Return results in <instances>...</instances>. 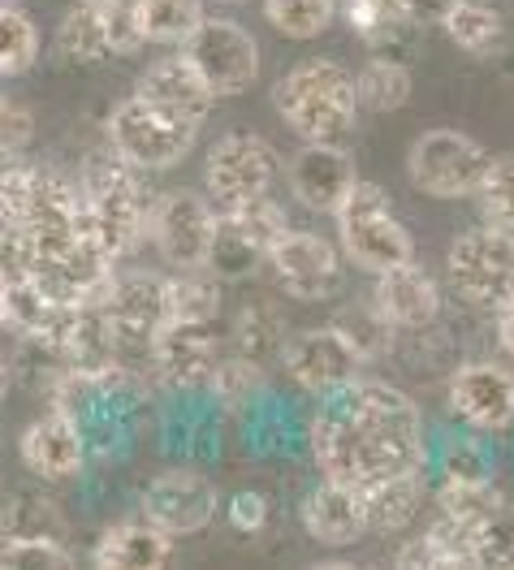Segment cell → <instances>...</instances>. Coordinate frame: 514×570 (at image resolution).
I'll return each instance as SVG.
<instances>
[{"label": "cell", "mask_w": 514, "mask_h": 570, "mask_svg": "<svg viewBox=\"0 0 514 570\" xmlns=\"http://www.w3.org/2000/svg\"><path fill=\"white\" fill-rule=\"evenodd\" d=\"M109 324L121 346V363L130 367V358L144 355L151 363V346L160 337V328L169 324V294H165V277L156 273H130V277H112L109 294L100 298Z\"/></svg>", "instance_id": "30bf717a"}, {"label": "cell", "mask_w": 514, "mask_h": 570, "mask_svg": "<svg viewBox=\"0 0 514 570\" xmlns=\"http://www.w3.org/2000/svg\"><path fill=\"white\" fill-rule=\"evenodd\" d=\"M355 87H359L364 112H398L411 100V70L394 57H372L355 73Z\"/></svg>", "instance_id": "d6a6232c"}, {"label": "cell", "mask_w": 514, "mask_h": 570, "mask_svg": "<svg viewBox=\"0 0 514 570\" xmlns=\"http://www.w3.org/2000/svg\"><path fill=\"white\" fill-rule=\"evenodd\" d=\"M220 510L217 484L199 471H165L147 484L144 493V519L169 535H195L204 532Z\"/></svg>", "instance_id": "d6986e66"}, {"label": "cell", "mask_w": 514, "mask_h": 570, "mask_svg": "<svg viewBox=\"0 0 514 570\" xmlns=\"http://www.w3.org/2000/svg\"><path fill=\"white\" fill-rule=\"evenodd\" d=\"M147 39L139 27V9L135 0H78L57 27V48L66 61L78 66H96L112 57H130L139 52Z\"/></svg>", "instance_id": "ba28073f"}, {"label": "cell", "mask_w": 514, "mask_h": 570, "mask_svg": "<svg viewBox=\"0 0 514 570\" xmlns=\"http://www.w3.org/2000/svg\"><path fill=\"white\" fill-rule=\"evenodd\" d=\"M220 4H243V0H220Z\"/></svg>", "instance_id": "f6af8a7d"}, {"label": "cell", "mask_w": 514, "mask_h": 570, "mask_svg": "<svg viewBox=\"0 0 514 570\" xmlns=\"http://www.w3.org/2000/svg\"><path fill=\"white\" fill-rule=\"evenodd\" d=\"M428 9H445V0H337V18H346V27L367 43H389V39L415 31Z\"/></svg>", "instance_id": "cb8c5ba5"}, {"label": "cell", "mask_w": 514, "mask_h": 570, "mask_svg": "<svg viewBox=\"0 0 514 570\" xmlns=\"http://www.w3.org/2000/svg\"><path fill=\"white\" fill-rule=\"evenodd\" d=\"M144 100L160 108H174V112H182L190 121H204L212 105H217L220 96L208 87V78L195 70V61L186 57V52H174V57H160V61H151L144 73H139V87H135Z\"/></svg>", "instance_id": "7402d4cb"}, {"label": "cell", "mask_w": 514, "mask_h": 570, "mask_svg": "<svg viewBox=\"0 0 514 570\" xmlns=\"http://www.w3.org/2000/svg\"><path fill=\"white\" fill-rule=\"evenodd\" d=\"M449 289L480 312H506L514 303V229L476 225L458 234L445 255Z\"/></svg>", "instance_id": "8992f818"}, {"label": "cell", "mask_w": 514, "mask_h": 570, "mask_svg": "<svg viewBox=\"0 0 514 570\" xmlns=\"http://www.w3.org/2000/svg\"><path fill=\"white\" fill-rule=\"evenodd\" d=\"M441 31L454 39L463 52H472V57H493L502 48V39H506V22L484 0H445Z\"/></svg>", "instance_id": "83f0119b"}, {"label": "cell", "mask_w": 514, "mask_h": 570, "mask_svg": "<svg viewBox=\"0 0 514 570\" xmlns=\"http://www.w3.org/2000/svg\"><path fill=\"white\" fill-rule=\"evenodd\" d=\"M307 445L320 475L355 484L364 493L389 475L419 471L428 459L424 415L415 397L372 376H355L350 385L320 397L307 428Z\"/></svg>", "instance_id": "6da1fadb"}, {"label": "cell", "mask_w": 514, "mask_h": 570, "mask_svg": "<svg viewBox=\"0 0 514 570\" xmlns=\"http://www.w3.org/2000/svg\"><path fill=\"white\" fill-rule=\"evenodd\" d=\"M337 247L346 250V259L355 268H364L372 277L415 259V238L398 220L385 186H376L367 178H359L350 199L337 208Z\"/></svg>", "instance_id": "277c9868"}, {"label": "cell", "mask_w": 514, "mask_h": 570, "mask_svg": "<svg viewBox=\"0 0 514 570\" xmlns=\"http://www.w3.org/2000/svg\"><path fill=\"white\" fill-rule=\"evenodd\" d=\"M220 208H212L195 190L160 195L151 216V243L165 255L169 268H208V255L217 243Z\"/></svg>", "instance_id": "5bb4252c"}, {"label": "cell", "mask_w": 514, "mask_h": 570, "mask_svg": "<svg viewBox=\"0 0 514 570\" xmlns=\"http://www.w3.org/2000/svg\"><path fill=\"white\" fill-rule=\"evenodd\" d=\"M174 540L165 528H156L151 519H130V523H112L91 544V567L100 570H160L174 562Z\"/></svg>", "instance_id": "603a6c76"}, {"label": "cell", "mask_w": 514, "mask_h": 570, "mask_svg": "<svg viewBox=\"0 0 514 570\" xmlns=\"http://www.w3.org/2000/svg\"><path fill=\"white\" fill-rule=\"evenodd\" d=\"M333 324L364 351V358L372 363V358L389 355L394 351V337H398V328L389 324V316L380 312V303L376 298H367V303H350V307H342L337 316H333Z\"/></svg>", "instance_id": "e575fe53"}, {"label": "cell", "mask_w": 514, "mask_h": 570, "mask_svg": "<svg viewBox=\"0 0 514 570\" xmlns=\"http://www.w3.org/2000/svg\"><path fill=\"white\" fill-rule=\"evenodd\" d=\"M286 342H290V333H286V316L273 307V303H243L238 307V316H234V351L247 358H256V363H277V358L286 355Z\"/></svg>", "instance_id": "f1b7e54d"}, {"label": "cell", "mask_w": 514, "mask_h": 570, "mask_svg": "<svg viewBox=\"0 0 514 570\" xmlns=\"http://www.w3.org/2000/svg\"><path fill=\"white\" fill-rule=\"evenodd\" d=\"M445 402L472 432L502 436L514 428V367L493 358H472L449 372Z\"/></svg>", "instance_id": "4fadbf2b"}, {"label": "cell", "mask_w": 514, "mask_h": 570, "mask_svg": "<svg viewBox=\"0 0 514 570\" xmlns=\"http://www.w3.org/2000/svg\"><path fill=\"white\" fill-rule=\"evenodd\" d=\"M199 126L204 121H190V117L174 112V108L151 105L139 91L130 100H121L109 112V121H105L112 147L126 160H135L139 169H147V174L182 165L186 156L195 151V142H199Z\"/></svg>", "instance_id": "5b68a950"}, {"label": "cell", "mask_w": 514, "mask_h": 570, "mask_svg": "<svg viewBox=\"0 0 514 570\" xmlns=\"http://www.w3.org/2000/svg\"><path fill=\"white\" fill-rule=\"evenodd\" d=\"M4 535H57L61 532V510L48 498H31V493H13L4 501Z\"/></svg>", "instance_id": "ab89813d"}, {"label": "cell", "mask_w": 514, "mask_h": 570, "mask_svg": "<svg viewBox=\"0 0 514 570\" xmlns=\"http://www.w3.org/2000/svg\"><path fill=\"white\" fill-rule=\"evenodd\" d=\"M18 459L31 475L48 480V484L78 480L82 466H87V441H82L78 415L70 406H48V415H39V420L22 428Z\"/></svg>", "instance_id": "ac0fdd59"}, {"label": "cell", "mask_w": 514, "mask_h": 570, "mask_svg": "<svg viewBox=\"0 0 514 570\" xmlns=\"http://www.w3.org/2000/svg\"><path fill=\"white\" fill-rule=\"evenodd\" d=\"M303 532L312 535L325 549H350L372 532V510H367V493L342 480H320L307 498H303Z\"/></svg>", "instance_id": "ffe728a7"}, {"label": "cell", "mask_w": 514, "mask_h": 570, "mask_svg": "<svg viewBox=\"0 0 514 570\" xmlns=\"http://www.w3.org/2000/svg\"><path fill=\"white\" fill-rule=\"evenodd\" d=\"M144 174L135 160H126L117 147H96L82 160V238L100 250L105 259H126L130 250L151 234L156 204L151 190L144 186Z\"/></svg>", "instance_id": "7a4b0ae2"}, {"label": "cell", "mask_w": 514, "mask_h": 570, "mask_svg": "<svg viewBox=\"0 0 514 570\" xmlns=\"http://www.w3.org/2000/svg\"><path fill=\"white\" fill-rule=\"evenodd\" d=\"M139 9V27H144L147 43H165V48H182L186 39L195 36L208 13H204V0H135Z\"/></svg>", "instance_id": "4dcf8cb0"}, {"label": "cell", "mask_w": 514, "mask_h": 570, "mask_svg": "<svg viewBox=\"0 0 514 570\" xmlns=\"http://www.w3.org/2000/svg\"><path fill=\"white\" fill-rule=\"evenodd\" d=\"M286 186L307 213L337 216V208L359 186V169L346 142H303L286 165Z\"/></svg>", "instance_id": "2e32d148"}, {"label": "cell", "mask_w": 514, "mask_h": 570, "mask_svg": "<svg viewBox=\"0 0 514 570\" xmlns=\"http://www.w3.org/2000/svg\"><path fill=\"white\" fill-rule=\"evenodd\" d=\"M165 294H169V321L217 324L225 294L212 268H174V277H165Z\"/></svg>", "instance_id": "f546056e"}, {"label": "cell", "mask_w": 514, "mask_h": 570, "mask_svg": "<svg viewBox=\"0 0 514 570\" xmlns=\"http://www.w3.org/2000/svg\"><path fill=\"white\" fill-rule=\"evenodd\" d=\"M229 523H234V532L243 535H259L268 528V501L264 493H238V498L229 501Z\"/></svg>", "instance_id": "7bdbcfd3"}, {"label": "cell", "mask_w": 514, "mask_h": 570, "mask_svg": "<svg viewBox=\"0 0 514 570\" xmlns=\"http://www.w3.org/2000/svg\"><path fill=\"white\" fill-rule=\"evenodd\" d=\"M268 264V250L259 247L256 238L243 229V225H234L229 216L220 213V225H217V243H212V255H208V268L217 273L220 282H238V277H251Z\"/></svg>", "instance_id": "1f68e13d"}, {"label": "cell", "mask_w": 514, "mask_h": 570, "mask_svg": "<svg viewBox=\"0 0 514 570\" xmlns=\"http://www.w3.org/2000/svg\"><path fill=\"white\" fill-rule=\"evenodd\" d=\"M36 139V117L31 108L18 105L13 96L0 100V142H4V160H22V151Z\"/></svg>", "instance_id": "b9f144b4"}, {"label": "cell", "mask_w": 514, "mask_h": 570, "mask_svg": "<svg viewBox=\"0 0 514 570\" xmlns=\"http://www.w3.org/2000/svg\"><path fill=\"white\" fill-rule=\"evenodd\" d=\"M372 298L380 303V312L398 333H424L441 321V285L424 264H398L389 273L376 277Z\"/></svg>", "instance_id": "44dd1931"}, {"label": "cell", "mask_w": 514, "mask_h": 570, "mask_svg": "<svg viewBox=\"0 0 514 570\" xmlns=\"http://www.w3.org/2000/svg\"><path fill=\"white\" fill-rule=\"evenodd\" d=\"M70 4H78V0H70Z\"/></svg>", "instance_id": "bcb514c9"}, {"label": "cell", "mask_w": 514, "mask_h": 570, "mask_svg": "<svg viewBox=\"0 0 514 570\" xmlns=\"http://www.w3.org/2000/svg\"><path fill=\"white\" fill-rule=\"evenodd\" d=\"M220 363H225V337L212 324L169 321L151 346V372L160 376L165 390L178 393L212 390Z\"/></svg>", "instance_id": "9a60e30c"}, {"label": "cell", "mask_w": 514, "mask_h": 570, "mask_svg": "<svg viewBox=\"0 0 514 570\" xmlns=\"http://www.w3.org/2000/svg\"><path fill=\"white\" fill-rule=\"evenodd\" d=\"M497 156L463 130H428L411 142L406 151V174L411 186L428 199H476L488 169Z\"/></svg>", "instance_id": "52a82bcc"}, {"label": "cell", "mask_w": 514, "mask_h": 570, "mask_svg": "<svg viewBox=\"0 0 514 570\" xmlns=\"http://www.w3.org/2000/svg\"><path fill=\"white\" fill-rule=\"evenodd\" d=\"M277 117L290 126L303 142H346L359 121V87L355 73L333 57H307L298 61L273 91Z\"/></svg>", "instance_id": "3957f363"}, {"label": "cell", "mask_w": 514, "mask_h": 570, "mask_svg": "<svg viewBox=\"0 0 514 570\" xmlns=\"http://www.w3.org/2000/svg\"><path fill=\"white\" fill-rule=\"evenodd\" d=\"M437 505L441 519L463 532H476L502 519V493L493 489L488 475H441Z\"/></svg>", "instance_id": "d4e9b609"}, {"label": "cell", "mask_w": 514, "mask_h": 570, "mask_svg": "<svg viewBox=\"0 0 514 570\" xmlns=\"http://www.w3.org/2000/svg\"><path fill=\"white\" fill-rule=\"evenodd\" d=\"M273 178H277V151L256 130H229V135H220L208 147L204 186H208V199L217 204L220 213L243 208L259 195H268Z\"/></svg>", "instance_id": "9c48e42d"}, {"label": "cell", "mask_w": 514, "mask_h": 570, "mask_svg": "<svg viewBox=\"0 0 514 570\" xmlns=\"http://www.w3.org/2000/svg\"><path fill=\"white\" fill-rule=\"evenodd\" d=\"M39 61V27L36 18L18 4H4L0 13V73L18 78Z\"/></svg>", "instance_id": "d590c367"}, {"label": "cell", "mask_w": 514, "mask_h": 570, "mask_svg": "<svg viewBox=\"0 0 514 570\" xmlns=\"http://www.w3.org/2000/svg\"><path fill=\"white\" fill-rule=\"evenodd\" d=\"M0 567L22 570V567H73V549L61 544L57 535H4L0 544Z\"/></svg>", "instance_id": "8d00e7d4"}, {"label": "cell", "mask_w": 514, "mask_h": 570, "mask_svg": "<svg viewBox=\"0 0 514 570\" xmlns=\"http://www.w3.org/2000/svg\"><path fill=\"white\" fill-rule=\"evenodd\" d=\"M264 376H268V367L256 363V358L247 355H225V363L217 367V381H212V393H217L225 406H243V402H251L259 390H264Z\"/></svg>", "instance_id": "60d3db41"}, {"label": "cell", "mask_w": 514, "mask_h": 570, "mask_svg": "<svg viewBox=\"0 0 514 570\" xmlns=\"http://www.w3.org/2000/svg\"><path fill=\"white\" fill-rule=\"evenodd\" d=\"M52 307H57V298L36 282L31 268H4L0 273V316H4V328L13 337L36 342L39 328L52 316Z\"/></svg>", "instance_id": "484cf974"}, {"label": "cell", "mask_w": 514, "mask_h": 570, "mask_svg": "<svg viewBox=\"0 0 514 570\" xmlns=\"http://www.w3.org/2000/svg\"><path fill=\"white\" fill-rule=\"evenodd\" d=\"M497 346L506 358H514V303L506 312H497Z\"/></svg>", "instance_id": "ee69618b"}, {"label": "cell", "mask_w": 514, "mask_h": 570, "mask_svg": "<svg viewBox=\"0 0 514 570\" xmlns=\"http://www.w3.org/2000/svg\"><path fill=\"white\" fill-rule=\"evenodd\" d=\"M342 255L346 250L333 247L325 234L316 229H290L273 255H268V268L277 285L290 294V298H303V303H320L337 289V277H342Z\"/></svg>", "instance_id": "e0dca14e"}, {"label": "cell", "mask_w": 514, "mask_h": 570, "mask_svg": "<svg viewBox=\"0 0 514 570\" xmlns=\"http://www.w3.org/2000/svg\"><path fill=\"white\" fill-rule=\"evenodd\" d=\"M337 18V0H264V22L286 39L325 36Z\"/></svg>", "instance_id": "836d02e7"}, {"label": "cell", "mask_w": 514, "mask_h": 570, "mask_svg": "<svg viewBox=\"0 0 514 570\" xmlns=\"http://www.w3.org/2000/svg\"><path fill=\"white\" fill-rule=\"evenodd\" d=\"M476 208L484 225L514 229V156H497L484 186L476 190Z\"/></svg>", "instance_id": "74e56055"}, {"label": "cell", "mask_w": 514, "mask_h": 570, "mask_svg": "<svg viewBox=\"0 0 514 570\" xmlns=\"http://www.w3.org/2000/svg\"><path fill=\"white\" fill-rule=\"evenodd\" d=\"M364 351L337 328V324H325V328H303V333H290L286 342V355H281V367L294 385L303 393H325L350 385L359 372H364Z\"/></svg>", "instance_id": "8fae6325"}, {"label": "cell", "mask_w": 514, "mask_h": 570, "mask_svg": "<svg viewBox=\"0 0 514 570\" xmlns=\"http://www.w3.org/2000/svg\"><path fill=\"white\" fill-rule=\"evenodd\" d=\"M428 505V480L424 466L403 471L380 480L376 489H367V510H372V532H406Z\"/></svg>", "instance_id": "4316f807"}, {"label": "cell", "mask_w": 514, "mask_h": 570, "mask_svg": "<svg viewBox=\"0 0 514 570\" xmlns=\"http://www.w3.org/2000/svg\"><path fill=\"white\" fill-rule=\"evenodd\" d=\"M182 52L195 61V70L208 78L217 96H243L259 78V43L247 27L229 18H208L195 36L182 43Z\"/></svg>", "instance_id": "7c38bea8"}, {"label": "cell", "mask_w": 514, "mask_h": 570, "mask_svg": "<svg viewBox=\"0 0 514 570\" xmlns=\"http://www.w3.org/2000/svg\"><path fill=\"white\" fill-rule=\"evenodd\" d=\"M225 216H229L234 225H243V229H247V234H251V238H256L268 255H273V247H277V243H281V238L294 229L290 213H286V208H281L273 195H259V199L243 204V208H229Z\"/></svg>", "instance_id": "f35d334b"}]
</instances>
